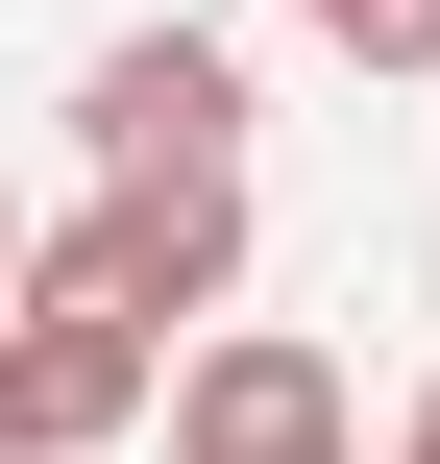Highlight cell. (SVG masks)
Here are the masks:
<instances>
[{
	"mask_svg": "<svg viewBox=\"0 0 440 464\" xmlns=\"http://www.w3.org/2000/svg\"><path fill=\"white\" fill-rule=\"evenodd\" d=\"M147 367H171V343H147L122 294H49V269L0 294V392H24V464H122V416H147Z\"/></svg>",
	"mask_w": 440,
	"mask_h": 464,
	"instance_id": "4",
	"label": "cell"
},
{
	"mask_svg": "<svg viewBox=\"0 0 440 464\" xmlns=\"http://www.w3.org/2000/svg\"><path fill=\"white\" fill-rule=\"evenodd\" d=\"M147 392H171V464H367L343 367H318L294 318H245V294H220V318H196V343H171Z\"/></svg>",
	"mask_w": 440,
	"mask_h": 464,
	"instance_id": "2",
	"label": "cell"
},
{
	"mask_svg": "<svg viewBox=\"0 0 440 464\" xmlns=\"http://www.w3.org/2000/svg\"><path fill=\"white\" fill-rule=\"evenodd\" d=\"M73 147L98 171H245V24H122L73 73Z\"/></svg>",
	"mask_w": 440,
	"mask_h": 464,
	"instance_id": "3",
	"label": "cell"
},
{
	"mask_svg": "<svg viewBox=\"0 0 440 464\" xmlns=\"http://www.w3.org/2000/svg\"><path fill=\"white\" fill-rule=\"evenodd\" d=\"M24 269H49V294H122V318L171 343V318L245 294V171H98V220H24ZM24 269H0V294H24Z\"/></svg>",
	"mask_w": 440,
	"mask_h": 464,
	"instance_id": "1",
	"label": "cell"
},
{
	"mask_svg": "<svg viewBox=\"0 0 440 464\" xmlns=\"http://www.w3.org/2000/svg\"><path fill=\"white\" fill-rule=\"evenodd\" d=\"M392 464H440V367H416V416H392Z\"/></svg>",
	"mask_w": 440,
	"mask_h": 464,
	"instance_id": "6",
	"label": "cell"
},
{
	"mask_svg": "<svg viewBox=\"0 0 440 464\" xmlns=\"http://www.w3.org/2000/svg\"><path fill=\"white\" fill-rule=\"evenodd\" d=\"M0 464H24V392H0Z\"/></svg>",
	"mask_w": 440,
	"mask_h": 464,
	"instance_id": "8",
	"label": "cell"
},
{
	"mask_svg": "<svg viewBox=\"0 0 440 464\" xmlns=\"http://www.w3.org/2000/svg\"><path fill=\"white\" fill-rule=\"evenodd\" d=\"M0 269H24V196H0Z\"/></svg>",
	"mask_w": 440,
	"mask_h": 464,
	"instance_id": "7",
	"label": "cell"
},
{
	"mask_svg": "<svg viewBox=\"0 0 440 464\" xmlns=\"http://www.w3.org/2000/svg\"><path fill=\"white\" fill-rule=\"evenodd\" d=\"M294 24H318L343 73H440V0H294Z\"/></svg>",
	"mask_w": 440,
	"mask_h": 464,
	"instance_id": "5",
	"label": "cell"
}]
</instances>
